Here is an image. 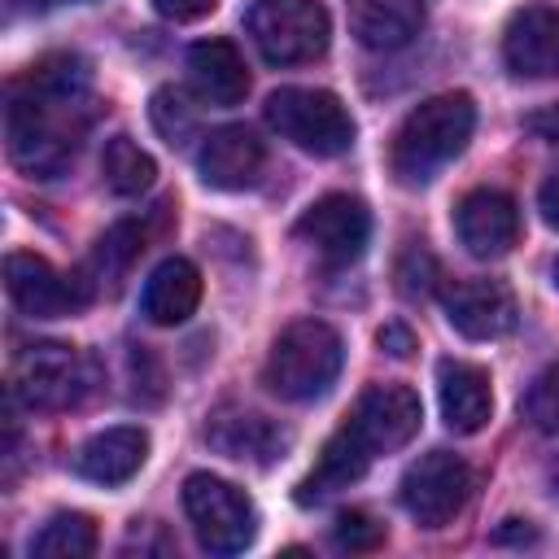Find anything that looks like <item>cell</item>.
<instances>
[{
  "instance_id": "35",
  "label": "cell",
  "mask_w": 559,
  "mask_h": 559,
  "mask_svg": "<svg viewBox=\"0 0 559 559\" xmlns=\"http://www.w3.org/2000/svg\"><path fill=\"white\" fill-rule=\"evenodd\" d=\"M550 485H555V493H559V459L550 463Z\"/></svg>"
},
{
  "instance_id": "6",
  "label": "cell",
  "mask_w": 559,
  "mask_h": 559,
  "mask_svg": "<svg viewBox=\"0 0 559 559\" xmlns=\"http://www.w3.org/2000/svg\"><path fill=\"white\" fill-rule=\"evenodd\" d=\"M183 511L192 520L197 542L210 555H240L258 537V507L249 502L245 489H236L223 476L192 472L183 480Z\"/></svg>"
},
{
  "instance_id": "36",
  "label": "cell",
  "mask_w": 559,
  "mask_h": 559,
  "mask_svg": "<svg viewBox=\"0 0 559 559\" xmlns=\"http://www.w3.org/2000/svg\"><path fill=\"white\" fill-rule=\"evenodd\" d=\"M550 280H555V288H559V258H555V266H550Z\"/></svg>"
},
{
  "instance_id": "1",
  "label": "cell",
  "mask_w": 559,
  "mask_h": 559,
  "mask_svg": "<svg viewBox=\"0 0 559 559\" xmlns=\"http://www.w3.org/2000/svg\"><path fill=\"white\" fill-rule=\"evenodd\" d=\"M92 127V74L79 57H48L9 92V157L31 179L61 175Z\"/></svg>"
},
{
  "instance_id": "2",
  "label": "cell",
  "mask_w": 559,
  "mask_h": 559,
  "mask_svg": "<svg viewBox=\"0 0 559 559\" xmlns=\"http://www.w3.org/2000/svg\"><path fill=\"white\" fill-rule=\"evenodd\" d=\"M472 127H476V105L467 92H441V96L419 100L393 131L389 170L397 175L402 188L432 183L467 148Z\"/></svg>"
},
{
  "instance_id": "24",
  "label": "cell",
  "mask_w": 559,
  "mask_h": 559,
  "mask_svg": "<svg viewBox=\"0 0 559 559\" xmlns=\"http://www.w3.org/2000/svg\"><path fill=\"white\" fill-rule=\"evenodd\" d=\"M100 175H105V188H109L114 197H140V192L153 188L157 162H153L131 135H114V140H105Z\"/></svg>"
},
{
  "instance_id": "8",
  "label": "cell",
  "mask_w": 559,
  "mask_h": 559,
  "mask_svg": "<svg viewBox=\"0 0 559 559\" xmlns=\"http://www.w3.org/2000/svg\"><path fill=\"white\" fill-rule=\"evenodd\" d=\"M87 384H92V376H87V362L74 345L39 341V345H26L17 354L13 393L31 411H66L87 393Z\"/></svg>"
},
{
  "instance_id": "18",
  "label": "cell",
  "mask_w": 559,
  "mask_h": 559,
  "mask_svg": "<svg viewBox=\"0 0 559 559\" xmlns=\"http://www.w3.org/2000/svg\"><path fill=\"white\" fill-rule=\"evenodd\" d=\"M148 459V432L135 428V424H118V428H105L96 437H87L74 454V472L92 485H127Z\"/></svg>"
},
{
  "instance_id": "16",
  "label": "cell",
  "mask_w": 559,
  "mask_h": 559,
  "mask_svg": "<svg viewBox=\"0 0 559 559\" xmlns=\"http://www.w3.org/2000/svg\"><path fill=\"white\" fill-rule=\"evenodd\" d=\"M437 397H441V419L450 432H480L493 415V389L489 371L463 358H441L437 362Z\"/></svg>"
},
{
  "instance_id": "32",
  "label": "cell",
  "mask_w": 559,
  "mask_h": 559,
  "mask_svg": "<svg viewBox=\"0 0 559 559\" xmlns=\"http://www.w3.org/2000/svg\"><path fill=\"white\" fill-rule=\"evenodd\" d=\"M376 341H380V349L393 354V358H411V349H415V336H411L406 323H384V328L376 332Z\"/></svg>"
},
{
  "instance_id": "22",
  "label": "cell",
  "mask_w": 559,
  "mask_h": 559,
  "mask_svg": "<svg viewBox=\"0 0 559 559\" xmlns=\"http://www.w3.org/2000/svg\"><path fill=\"white\" fill-rule=\"evenodd\" d=\"M424 4L428 0H349V26L362 48L393 52L419 35Z\"/></svg>"
},
{
  "instance_id": "28",
  "label": "cell",
  "mask_w": 559,
  "mask_h": 559,
  "mask_svg": "<svg viewBox=\"0 0 559 559\" xmlns=\"http://www.w3.org/2000/svg\"><path fill=\"white\" fill-rule=\"evenodd\" d=\"M332 542L341 550H376L384 542V524L371 520L367 511H341L332 524Z\"/></svg>"
},
{
  "instance_id": "14",
  "label": "cell",
  "mask_w": 559,
  "mask_h": 559,
  "mask_svg": "<svg viewBox=\"0 0 559 559\" xmlns=\"http://www.w3.org/2000/svg\"><path fill=\"white\" fill-rule=\"evenodd\" d=\"M262 162H266V148H262V140L245 122L214 127L201 140V148H197L201 183L205 188H218V192H240V188L258 183Z\"/></svg>"
},
{
  "instance_id": "7",
  "label": "cell",
  "mask_w": 559,
  "mask_h": 559,
  "mask_svg": "<svg viewBox=\"0 0 559 559\" xmlns=\"http://www.w3.org/2000/svg\"><path fill=\"white\" fill-rule=\"evenodd\" d=\"M467 493H472V467L454 450H428L424 459H415L406 467V476L397 485V498H402L406 515L424 528L450 524L463 511Z\"/></svg>"
},
{
  "instance_id": "26",
  "label": "cell",
  "mask_w": 559,
  "mask_h": 559,
  "mask_svg": "<svg viewBox=\"0 0 559 559\" xmlns=\"http://www.w3.org/2000/svg\"><path fill=\"white\" fill-rule=\"evenodd\" d=\"M148 118L166 144H188L197 135V105H188V96L179 87H157Z\"/></svg>"
},
{
  "instance_id": "31",
  "label": "cell",
  "mask_w": 559,
  "mask_h": 559,
  "mask_svg": "<svg viewBox=\"0 0 559 559\" xmlns=\"http://www.w3.org/2000/svg\"><path fill=\"white\" fill-rule=\"evenodd\" d=\"M524 131H533V135H537V140H546V144H559V100H555V105L533 109V114L524 118Z\"/></svg>"
},
{
  "instance_id": "3",
  "label": "cell",
  "mask_w": 559,
  "mask_h": 559,
  "mask_svg": "<svg viewBox=\"0 0 559 559\" xmlns=\"http://www.w3.org/2000/svg\"><path fill=\"white\" fill-rule=\"evenodd\" d=\"M341 362H345L341 332L323 319H297L271 341L262 384L284 402H314L336 384Z\"/></svg>"
},
{
  "instance_id": "11",
  "label": "cell",
  "mask_w": 559,
  "mask_h": 559,
  "mask_svg": "<svg viewBox=\"0 0 559 559\" xmlns=\"http://www.w3.org/2000/svg\"><path fill=\"white\" fill-rule=\"evenodd\" d=\"M345 424L367 441L371 454H389V450H402L419 432L424 406H419V393L415 389L389 380V384L362 389Z\"/></svg>"
},
{
  "instance_id": "27",
  "label": "cell",
  "mask_w": 559,
  "mask_h": 559,
  "mask_svg": "<svg viewBox=\"0 0 559 559\" xmlns=\"http://www.w3.org/2000/svg\"><path fill=\"white\" fill-rule=\"evenodd\" d=\"M524 419L537 428V432H550L559 437V362H550L524 393Z\"/></svg>"
},
{
  "instance_id": "25",
  "label": "cell",
  "mask_w": 559,
  "mask_h": 559,
  "mask_svg": "<svg viewBox=\"0 0 559 559\" xmlns=\"http://www.w3.org/2000/svg\"><path fill=\"white\" fill-rule=\"evenodd\" d=\"M92 550H96V524L79 511L52 515L31 537V555H39V559H87Z\"/></svg>"
},
{
  "instance_id": "10",
  "label": "cell",
  "mask_w": 559,
  "mask_h": 559,
  "mask_svg": "<svg viewBox=\"0 0 559 559\" xmlns=\"http://www.w3.org/2000/svg\"><path fill=\"white\" fill-rule=\"evenodd\" d=\"M297 240H306L328 266H349L362 258L367 236H371V214L358 197L349 192H328L310 201L297 218Z\"/></svg>"
},
{
  "instance_id": "23",
  "label": "cell",
  "mask_w": 559,
  "mask_h": 559,
  "mask_svg": "<svg viewBox=\"0 0 559 559\" xmlns=\"http://www.w3.org/2000/svg\"><path fill=\"white\" fill-rule=\"evenodd\" d=\"M144 223H135V218H127V223H118V227H109L100 240H96V249H92V262L83 266V280L92 284V293H114L118 288V280L131 271V262L140 258V249H144Z\"/></svg>"
},
{
  "instance_id": "12",
  "label": "cell",
  "mask_w": 559,
  "mask_h": 559,
  "mask_svg": "<svg viewBox=\"0 0 559 559\" xmlns=\"http://www.w3.org/2000/svg\"><path fill=\"white\" fill-rule=\"evenodd\" d=\"M502 61L515 79H559V9H515L502 31Z\"/></svg>"
},
{
  "instance_id": "29",
  "label": "cell",
  "mask_w": 559,
  "mask_h": 559,
  "mask_svg": "<svg viewBox=\"0 0 559 559\" xmlns=\"http://www.w3.org/2000/svg\"><path fill=\"white\" fill-rule=\"evenodd\" d=\"M432 275H437L432 253H428L424 245H411V249L402 253V262H397V284H402V293H406V297H424V293L432 288Z\"/></svg>"
},
{
  "instance_id": "4",
  "label": "cell",
  "mask_w": 559,
  "mask_h": 559,
  "mask_svg": "<svg viewBox=\"0 0 559 559\" xmlns=\"http://www.w3.org/2000/svg\"><path fill=\"white\" fill-rule=\"evenodd\" d=\"M271 131L310 157H341L354 144V118L341 96L323 87H280L262 105Z\"/></svg>"
},
{
  "instance_id": "19",
  "label": "cell",
  "mask_w": 559,
  "mask_h": 559,
  "mask_svg": "<svg viewBox=\"0 0 559 559\" xmlns=\"http://www.w3.org/2000/svg\"><path fill=\"white\" fill-rule=\"evenodd\" d=\"M371 459H376V454L367 450V441H362L349 424H341V428L323 441V450H319L314 467L306 472V480L297 485V502L310 507V502L332 498L336 489H349V485L371 467Z\"/></svg>"
},
{
  "instance_id": "34",
  "label": "cell",
  "mask_w": 559,
  "mask_h": 559,
  "mask_svg": "<svg viewBox=\"0 0 559 559\" xmlns=\"http://www.w3.org/2000/svg\"><path fill=\"white\" fill-rule=\"evenodd\" d=\"M498 542H533V528H498Z\"/></svg>"
},
{
  "instance_id": "21",
  "label": "cell",
  "mask_w": 559,
  "mask_h": 559,
  "mask_svg": "<svg viewBox=\"0 0 559 559\" xmlns=\"http://www.w3.org/2000/svg\"><path fill=\"white\" fill-rule=\"evenodd\" d=\"M201 301V271L188 258H166L153 266V275L144 280L140 293V310L148 323L157 328H175L183 323Z\"/></svg>"
},
{
  "instance_id": "15",
  "label": "cell",
  "mask_w": 559,
  "mask_h": 559,
  "mask_svg": "<svg viewBox=\"0 0 559 559\" xmlns=\"http://www.w3.org/2000/svg\"><path fill=\"white\" fill-rule=\"evenodd\" d=\"M454 231L472 258H502L520 240V210L498 188H476L454 210Z\"/></svg>"
},
{
  "instance_id": "20",
  "label": "cell",
  "mask_w": 559,
  "mask_h": 559,
  "mask_svg": "<svg viewBox=\"0 0 559 559\" xmlns=\"http://www.w3.org/2000/svg\"><path fill=\"white\" fill-rule=\"evenodd\" d=\"M188 79L201 100L210 105H240L249 92V70L245 57L236 52L231 39H201L188 48Z\"/></svg>"
},
{
  "instance_id": "30",
  "label": "cell",
  "mask_w": 559,
  "mask_h": 559,
  "mask_svg": "<svg viewBox=\"0 0 559 559\" xmlns=\"http://www.w3.org/2000/svg\"><path fill=\"white\" fill-rule=\"evenodd\" d=\"M214 4H218V0H153V9H157L162 17H170V22H197V17H205Z\"/></svg>"
},
{
  "instance_id": "9",
  "label": "cell",
  "mask_w": 559,
  "mask_h": 559,
  "mask_svg": "<svg viewBox=\"0 0 559 559\" xmlns=\"http://www.w3.org/2000/svg\"><path fill=\"white\" fill-rule=\"evenodd\" d=\"M4 288H9L13 306L31 319H61L70 310H83L96 297L92 284L83 280V271L61 275L39 253H9L4 258Z\"/></svg>"
},
{
  "instance_id": "13",
  "label": "cell",
  "mask_w": 559,
  "mask_h": 559,
  "mask_svg": "<svg viewBox=\"0 0 559 559\" xmlns=\"http://www.w3.org/2000/svg\"><path fill=\"white\" fill-rule=\"evenodd\" d=\"M441 306H445L450 328L467 341H498L520 319L511 288L498 284V280H459V284L445 288Z\"/></svg>"
},
{
  "instance_id": "33",
  "label": "cell",
  "mask_w": 559,
  "mask_h": 559,
  "mask_svg": "<svg viewBox=\"0 0 559 559\" xmlns=\"http://www.w3.org/2000/svg\"><path fill=\"white\" fill-rule=\"evenodd\" d=\"M537 210H542V218H546V223L559 231V170H555V175L542 183V192H537Z\"/></svg>"
},
{
  "instance_id": "5",
  "label": "cell",
  "mask_w": 559,
  "mask_h": 559,
  "mask_svg": "<svg viewBox=\"0 0 559 559\" xmlns=\"http://www.w3.org/2000/svg\"><path fill=\"white\" fill-rule=\"evenodd\" d=\"M245 31L262 61L306 66L328 52L332 17L319 0H253L245 9Z\"/></svg>"
},
{
  "instance_id": "17",
  "label": "cell",
  "mask_w": 559,
  "mask_h": 559,
  "mask_svg": "<svg viewBox=\"0 0 559 559\" xmlns=\"http://www.w3.org/2000/svg\"><path fill=\"white\" fill-rule=\"evenodd\" d=\"M205 437H210V445L218 454H227L236 463H258V467H271L288 450V441H293L275 419H266L258 411H236V406L218 411L210 419Z\"/></svg>"
}]
</instances>
